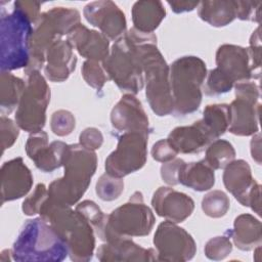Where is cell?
<instances>
[{
	"label": "cell",
	"instance_id": "cell-1",
	"mask_svg": "<svg viewBox=\"0 0 262 262\" xmlns=\"http://www.w3.org/2000/svg\"><path fill=\"white\" fill-rule=\"evenodd\" d=\"M64 174L48 186V198L59 205L74 206L86 192L97 168V156L79 143L68 144L62 158Z\"/></svg>",
	"mask_w": 262,
	"mask_h": 262
},
{
	"label": "cell",
	"instance_id": "cell-2",
	"mask_svg": "<svg viewBox=\"0 0 262 262\" xmlns=\"http://www.w3.org/2000/svg\"><path fill=\"white\" fill-rule=\"evenodd\" d=\"M39 214L64 239L72 261L87 262L92 259L95 249L94 228L81 213L47 198Z\"/></svg>",
	"mask_w": 262,
	"mask_h": 262
},
{
	"label": "cell",
	"instance_id": "cell-3",
	"mask_svg": "<svg viewBox=\"0 0 262 262\" xmlns=\"http://www.w3.org/2000/svg\"><path fill=\"white\" fill-rule=\"evenodd\" d=\"M68 255L64 239L41 216L27 220L11 249L17 262H60Z\"/></svg>",
	"mask_w": 262,
	"mask_h": 262
},
{
	"label": "cell",
	"instance_id": "cell-4",
	"mask_svg": "<svg viewBox=\"0 0 262 262\" xmlns=\"http://www.w3.org/2000/svg\"><path fill=\"white\" fill-rule=\"evenodd\" d=\"M0 30L1 72L26 69L31 58V40L34 24L15 2L11 12L6 13L2 9Z\"/></svg>",
	"mask_w": 262,
	"mask_h": 262
},
{
	"label": "cell",
	"instance_id": "cell-5",
	"mask_svg": "<svg viewBox=\"0 0 262 262\" xmlns=\"http://www.w3.org/2000/svg\"><path fill=\"white\" fill-rule=\"evenodd\" d=\"M155 221L151 209L143 202L142 192L135 191L128 202L105 215L94 230L103 242L120 237L145 236L150 233Z\"/></svg>",
	"mask_w": 262,
	"mask_h": 262
},
{
	"label": "cell",
	"instance_id": "cell-6",
	"mask_svg": "<svg viewBox=\"0 0 262 262\" xmlns=\"http://www.w3.org/2000/svg\"><path fill=\"white\" fill-rule=\"evenodd\" d=\"M206 77V63L198 56H182L172 62L170 85L173 113L176 116H186L199 110L203 98L202 86Z\"/></svg>",
	"mask_w": 262,
	"mask_h": 262
},
{
	"label": "cell",
	"instance_id": "cell-7",
	"mask_svg": "<svg viewBox=\"0 0 262 262\" xmlns=\"http://www.w3.org/2000/svg\"><path fill=\"white\" fill-rule=\"evenodd\" d=\"M260 79L253 70L248 48L223 44L216 51V68L207 73L205 93L209 96L224 94L239 82Z\"/></svg>",
	"mask_w": 262,
	"mask_h": 262
},
{
	"label": "cell",
	"instance_id": "cell-8",
	"mask_svg": "<svg viewBox=\"0 0 262 262\" xmlns=\"http://www.w3.org/2000/svg\"><path fill=\"white\" fill-rule=\"evenodd\" d=\"M137 48L141 57L148 104L159 117L168 116L173 113L170 67L159 50L157 41L137 44Z\"/></svg>",
	"mask_w": 262,
	"mask_h": 262
},
{
	"label": "cell",
	"instance_id": "cell-9",
	"mask_svg": "<svg viewBox=\"0 0 262 262\" xmlns=\"http://www.w3.org/2000/svg\"><path fill=\"white\" fill-rule=\"evenodd\" d=\"M81 23L80 12L71 7H53L42 12L34 24L31 40V58L25 69L28 75L33 71H40L45 66V54L48 47L55 41L68 35L70 31Z\"/></svg>",
	"mask_w": 262,
	"mask_h": 262
},
{
	"label": "cell",
	"instance_id": "cell-10",
	"mask_svg": "<svg viewBox=\"0 0 262 262\" xmlns=\"http://www.w3.org/2000/svg\"><path fill=\"white\" fill-rule=\"evenodd\" d=\"M101 64L108 79L122 91L135 95L143 88L144 76L137 44L126 34L113 44Z\"/></svg>",
	"mask_w": 262,
	"mask_h": 262
},
{
	"label": "cell",
	"instance_id": "cell-11",
	"mask_svg": "<svg viewBox=\"0 0 262 262\" xmlns=\"http://www.w3.org/2000/svg\"><path fill=\"white\" fill-rule=\"evenodd\" d=\"M26 90L14 115L18 127L29 133L41 131L46 123V110L50 102V87L40 71L27 75Z\"/></svg>",
	"mask_w": 262,
	"mask_h": 262
},
{
	"label": "cell",
	"instance_id": "cell-12",
	"mask_svg": "<svg viewBox=\"0 0 262 262\" xmlns=\"http://www.w3.org/2000/svg\"><path fill=\"white\" fill-rule=\"evenodd\" d=\"M149 133L140 131L123 132L118 144L105 159L104 169L114 177L123 178L140 170L146 163Z\"/></svg>",
	"mask_w": 262,
	"mask_h": 262
},
{
	"label": "cell",
	"instance_id": "cell-13",
	"mask_svg": "<svg viewBox=\"0 0 262 262\" xmlns=\"http://www.w3.org/2000/svg\"><path fill=\"white\" fill-rule=\"evenodd\" d=\"M235 99L229 104L228 131L237 136H251L259 131L260 87L254 80L236 83Z\"/></svg>",
	"mask_w": 262,
	"mask_h": 262
},
{
	"label": "cell",
	"instance_id": "cell-14",
	"mask_svg": "<svg viewBox=\"0 0 262 262\" xmlns=\"http://www.w3.org/2000/svg\"><path fill=\"white\" fill-rule=\"evenodd\" d=\"M157 261L185 262L196 253L193 237L182 227L171 221H164L157 227L154 235Z\"/></svg>",
	"mask_w": 262,
	"mask_h": 262
},
{
	"label": "cell",
	"instance_id": "cell-15",
	"mask_svg": "<svg viewBox=\"0 0 262 262\" xmlns=\"http://www.w3.org/2000/svg\"><path fill=\"white\" fill-rule=\"evenodd\" d=\"M223 184L235 200L261 215V185L253 178L250 165L245 160H233L223 172Z\"/></svg>",
	"mask_w": 262,
	"mask_h": 262
},
{
	"label": "cell",
	"instance_id": "cell-16",
	"mask_svg": "<svg viewBox=\"0 0 262 262\" xmlns=\"http://www.w3.org/2000/svg\"><path fill=\"white\" fill-rule=\"evenodd\" d=\"M83 14L86 20L100 30L110 41H118L127 33V21L124 12L113 1L100 0L88 3Z\"/></svg>",
	"mask_w": 262,
	"mask_h": 262
},
{
	"label": "cell",
	"instance_id": "cell-17",
	"mask_svg": "<svg viewBox=\"0 0 262 262\" xmlns=\"http://www.w3.org/2000/svg\"><path fill=\"white\" fill-rule=\"evenodd\" d=\"M112 126L122 132L140 131L150 133L148 117L141 101L131 93L124 94L111 112Z\"/></svg>",
	"mask_w": 262,
	"mask_h": 262
},
{
	"label": "cell",
	"instance_id": "cell-18",
	"mask_svg": "<svg viewBox=\"0 0 262 262\" xmlns=\"http://www.w3.org/2000/svg\"><path fill=\"white\" fill-rule=\"evenodd\" d=\"M151 206L160 217L180 223L191 215L194 202L184 192L177 191L172 187L161 186L152 194Z\"/></svg>",
	"mask_w": 262,
	"mask_h": 262
},
{
	"label": "cell",
	"instance_id": "cell-19",
	"mask_svg": "<svg viewBox=\"0 0 262 262\" xmlns=\"http://www.w3.org/2000/svg\"><path fill=\"white\" fill-rule=\"evenodd\" d=\"M1 205L28 194L33 186V175L23 158H14L1 166Z\"/></svg>",
	"mask_w": 262,
	"mask_h": 262
},
{
	"label": "cell",
	"instance_id": "cell-20",
	"mask_svg": "<svg viewBox=\"0 0 262 262\" xmlns=\"http://www.w3.org/2000/svg\"><path fill=\"white\" fill-rule=\"evenodd\" d=\"M67 40L78 53L88 60L103 61L110 54V40L100 32L88 29L83 24L75 26Z\"/></svg>",
	"mask_w": 262,
	"mask_h": 262
},
{
	"label": "cell",
	"instance_id": "cell-21",
	"mask_svg": "<svg viewBox=\"0 0 262 262\" xmlns=\"http://www.w3.org/2000/svg\"><path fill=\"white\" fill-rule=\"evenodd\" d=\"M96 257L101 262L119 261H157V251L152 248H142L132 241V237H120L100 245Z\"/></svg>",
	"mask_w": 262,
	"mask_h": 262
},
{
	"label": "cell",
	"instance_id": "cell-22",
	"mask_svg": "<svg viewBox=\"0 0 262 262\" xmlns=\"http://www.w3.org/2000/svg\"><path fill=\"white\" fill-rule=\"evenodd\" d=\"M73 46L68 40L59 39L53 42L45 54V77L55 83L66 81L75 71L77 57Z\"/></svg>",
	"mask_w": 262,
	"mask_h": 262
},
{
	"label": "cell",
	"instance_id": "cell-23",
	"mask_svg": "<svg viewBox=\"0 0 262 262\" xmlns=\"http://www.w3.org/2000/svg\"><path fill=\"white\" fill-rule=\"evenodd\" d=\"M166 139L178 154H199L212 142L200 121L174 128Z\"/></svg>",
	"mask_w": 262,
	"mask_h": 262
},
{
	"label": "cell",
	"instance_id": "cell-24",
	"mask_svg": "<svg viewBox=\"0 0 262 262\" xmlns=\"http://www.w3.org/2000/svg\"><path fill=\"white\" fill-rule=\"evenodd\" d=\"M233 244L242 251H251L262 243V224L251 214H241L233 222V229L228 230Z\"/></svg>",
	"mask_w": 262,
	"mask_h": 262
},
{
	"label": "cell",
	"instance_id": "cell-25",
	"mask_svg": "<svg viewBox=\"0 0 262 262\" xmlns=\"http://www.w3.org/2000/svg\"><path fill=\"white\" fill-rule=\"evenodd\" d=\"M134 29L142 33H154L166 16V9L161 1H136L131 10Z\"/></svg>",
	"mask_w": 262,
	"mask_h": 262
},
{
	"label": "cell",
	"instance_id": "cell-26",
	"mask_svg": "<svg viewBox=\"0 0 262 262\" xmlns=\"http://www.w3.org/2000/svg\"><path fill=\"white\" fill-rule=\"evenodd\" d=\"M178 181L195 191H206L214 186L215 173L205 160L191 163L184 162L179 171Z\"/></svg>",
	"mask_w": 262,
	"mask_h": 262
},
{
	"label": "cell",
	"instance_id": "cell-27",
	"mask_svg": "<svg viewBox=\"0 0 262 262\" xmlns=\"http://www.w3.org/2000/svg\"><path fill=\"white\" fill-rule=\"evenodd\" d=\"M237 4L233 0L202 1L198 6L199 16L209 25L225 27L236 18Z\"/></svg>",
	"mask_w": 262,
	"mask_h": 262
},
{
	"label": "cell",
	"instance_id": "cell-28",
	"mask_svg": "<svg viewBox=\"0 0 262 262\" xmlns=\"http://www.w3.org/2000/svg\"><path fill=\"white\" fill-rule=\"evenodd\" d=\"M199 121L212 141L218 139L227 131L230 123L229 104H208L204 110L203 118Z\"/></svg>",
	"mask_w": 262,
	"mask_h": 262
},
{
	"label": "cell",
	"instance_id": "cell-29",
	"mask_svg": "<svg viewBox=\"0 0 262 262\" xmlns=\"http://www.w3.org/2000/svg\"><path fill=\"white\" fill-rule=\"evenodd\" d=\"M27 82L12 75L10 72H1L0 106L2 115H9L17 107L26 90Z\"/></svg>",
	"mask_w": 262,
	"mask_h": 262
},
{
	"label": "cell",
	"instance_id": "cell-30",
	"mask_svg": "<svg viewBox=\"0 0 262 262\" xmlns=\"http://www.w3.org/2000/svg\"><path fill=\"white\" fill-rule=\"evenodd\" d=\"M67 145L63 141H52L36 151L31 160L39 170L46 173L53 172L62 166V158Z\"/></svg>",
	"mask_w": 262,
	"mask_h": 262
},
{
	"label": "cell",
	"instance_id": "cell-31",
	"mask_svg": "<svg viewBox=\"0 0 262 262\" xmlns=\"http://www.w3.org/2000/svg\"><path fill=\"white\" fill-rule=\"evenodd\" d=\"M235 149L233 145L224 139L213 140L206 149V163L213 169H224L235 158Z\"/></svg>",
	"mask_w": 262,
	"mask_h": 262
},
{
	"label": "cell",
	"instance_id": "cell-32",
	"mask_svg": "<svg viewBox=\"0 0 262 262\" xmlns=\"http://www.w3.org/2000/svg\"><path fill=\"white\" fill-rule=\"evenodd\" d=\"M230 207L227 194L219 189L212 190L204 195L202 200L203 212L211 218H221L226 215Z\"/></svg>",
	"mask_w": 262,
	"mask_h": 262
},
{
	"label": "cell",
	"instance_id": "cell-33",
	"mask_svg": "<svg viewBox=\"0 0 262 262\" xmlns=\"http://www.w3.org/2000/svg\"><path fill=\"white\" fill-rule=\"evenodd\" d=\"M124 190V181L122 178L114 177L106 172L102 174L95 185V192L98 198L105 202L117 200Z\"/></svg>",
	"mask_w": 262,
	"mask_h": 262
},
{
	"label": "cell",
	"instance_id": "cell-34",
	"mask_svg": "<svg viewBox=\"0 0 262 262\" xmlns=\"http://www.w3.org/2000/svg\"><path fill=\"white\" fill-rule=\"evenodd\" d=\"M82 77L85 82L95 90H101L106 81H108V77L99 61L95 60H85L83 62L82 69Z\"/></svg>",
	"mask_w": 262,
	"mask_h": 262
},
{
	"label": "cell",
	"instance_id": "cell-35",
	"mask_svg": "<svg viewBox=\"0 0 262 262\" xmlns=\"http://www.w3.org/2000/svg\"><path fill=\"white\" fill-rule=\"evenodd\" d=\"M205 255L208 259L219 261L225 259L232 251L230 235L226 231L225 235L215 236L209 239L205 245Z\"/></svg>",
	"mask_w": 262,
	"mask_h": 262
},
{
	"label": "cell",
	"instance_id": "cell-36",
	"mask_svg": "<svg viewBox=\"0 0 262 262\" xmlns=\"http://www.w3.org/2000/svg\"><path fill=\"white\" fill-rule=\"evenodd\" d=\"M76 127V119L74 115L67 110H58L54 112L50 119L51 131L60 137L70 135Z\"/></svg>",
	"mask_w": 262,
	"mask_h": 262
},
{
	"label": "cell",
	"instance_id": "cell-37",
	"mask_svg": "<svg viewBox=\"0 0 262 262\" xmlns=\"http://www.w3.org/2000/svg\"><path fill=\"white\" fill-rule=\"evenodd\" d=\"M48 198V188L43 183H38L34 191L23 202L21 210L27 216L39 214V211Z\"/></svg>",
	"mask_w": 262,
	"mask_h": 262
},
{
	"label": "cell",
	"instance_id": "cell-38",
	"mask_svg": "<svg viewBox=\"0 0 262 262\" xmlns=\"http://www.w3.org/2000/svg\"><path fill=\"white\" fill-rule=\"evenodd\" d=\"M2 152L11 147L19 135V127L11 119L2 115L0 118Z\"/></svg>",
	"mask_w": 262,
	"mask_h": 262
},
{
	"label": "cell",
	"instance_id": "cell-39",
	"mask_svg": "<svg viewBox=\"0 0 262 262\" xmlns=\"http://www.w3.org/2000/svg\"><path fill=\"white\" fill-rule=\"evenodd\" d=\"M75 210L81 213L90 222L93 228L97 227L102 222L105 216V214L100 210L98 205L90 200H85L79 203L76 206Z\"/></svg>",
	"mask_w": 262,
	"mask_h": 262
},
{
	"label": "cell",
	"instance_id": "cell-40",
	"mask_svg": "<svg viewBox=\"0 0 262 262\" xmlns=\"http://www.w3.org/2000/svg\"><path fill=\"white\" fill-rule=\"evenodd\" d=\"M236 17L242 20H253L260 24L261 1H236Z\"/></svg>",
	"mask_w": 262,
	"mask_h": 262
},
{
	"label": "cell",
	"instance_id": "cell-41",
	"mask_svg": "<svg viewBox=\"0 0 262 262\" xmlns=\"http://www.w3.org/2000/svg\"><path fill=\"white\" fill-rule=\"evenodd\" d=\"M103 143V135L101 131L95 127H88L84 129L79 135V144L83 147L96 150L101 147Z\"/></svg>",
	"mask_w": 262,
	"mask_h": 262
},
{
	"label": "cell",
	"instance_id": "cell-42",
	"mask_svg": "<svg viewBox=\"0 0 262 262\" xmlns=\"http://www.w3.org/2000/svg\"><path fill=\"white\" fill-rule=\"evenodd\" d=\"M249 55L251 58L252 67L254 72L258 77L261 76V36H260V26L253 32L250 38V46L248 47Z\"/></svg>",
	"mask_w": 262,
	"mask_h": 262
},
{
	"label": "cell",
	"instance_id": "cell-43",
	"mask_svg": "<svg viewBox=\"0 0 262 262\" xmlns=\"http://www.w3.org/2000/svg\"><path fill=\"white\" fill-rule=\"evenodd\" d=\"M183 163L184 161L182 159H177V158H175L172 161L163 163L161 167V177L165 183L171 186L179 184L178 176H179L180 168L183 165Z\"/></svg>",
	"mask_w": 262,
	"mask_h": 262
},
{
	"label": "cell",
	"instance_id": "cell-44",
	"mask_svg": "<svg viewBox=\"0 0 262 262\" xmlns=\"http://www.w3.org/2000/svg\"><path fill=\"white\" fill-rule=\"evenodd\" d=\"M150 154L154 160L161 163L172 161L178 155V152L170 145L167 139H160L154 143Z\"/></svg>",
	"mask_w": 262,
	"mask_h": 262
},
{
	"label": "cell",
	"instance_id": "cell-45",
	"mask_svg": "<svg viewBox=\"0 0 262 262\" xmlns=\"http://www.w3.org/2000/svg\"><path fill=\"white\" fill-rule=\"evenodd\" d=\"M48 144V135L44 131H38L31 133L27 139L25 148L27 156L31 159L36 151H38L41 147Z\"/></svg>",
	"mask_w": 262,
	"mask_h": 262
},
{
	"label": "cell",
	"instance_id": "cell-46",
	"mask_svg": "<svg viewBox=\"0 0 262 262\" xmlns=\"http://www.w3.org/2000/svg\"><path fill=\"white\" fill-rule=\"evenodd\" d=\"M15 3L26 12V14L30 17L33 24H35L41 15L40 7L42 3L33 2V1H15Z\"/></svg>",
	"mask_w": 262,
	"mask_h": 262
},
{
	"label": "cell",
	"instance_id": "cell-47",
	"mask_svg": "<svg viewBox=\"0 0 262 262\" xmlns=\"http://www.w3.org/2000/svg\"><path fill=\"white\" fill-rule=\"evenodd\" d=\"M175 13L188 12L199 6V1H167Z\"/></svg>",
	"mask_w": 262,
	"mask_h": 262
}]
</instances>
